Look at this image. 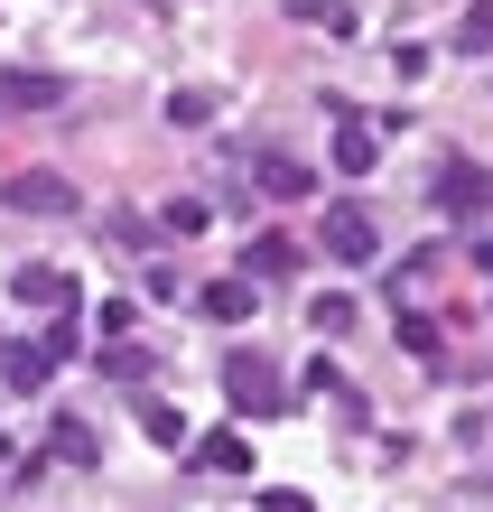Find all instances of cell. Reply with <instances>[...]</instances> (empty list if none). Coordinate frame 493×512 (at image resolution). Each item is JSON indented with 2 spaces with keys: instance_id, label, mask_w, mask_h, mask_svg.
Returning <instances> with one entry per match:
<instances>
[{
  "instance_id": "1",
  "label": "cell",
  "mask_w": 493,
  "mask_h": 512,
  "mask_svg": "<svg viewBox=\"0 0 493 512\" xmlns=\"http://www.w3.org/2000/svg\"><path fill=\"white\" fill-rule=\"evenodd\" d=\"M224 401L270 419V410H289V382H280V364H261V354H233V364H224Z\"/></svg>"
},
{
  "instance_id": "2",
  "label": "cell",
  "mask_w": 493,
  "mask_h": 512,
  "mask_svg": "<svg viewBox=\"0 0 493 512\" xmlns=\"http://www.w3.org/2000/svg\"><path fill=\"white\" fill-rule=\"evenodd\" d=\"M0 205L10 215H75V177H56V168H19V177H0Z\"/></svg>"
},
{
  "instance_id": "3",
  "label": "cell",
  "mask_w": 493,
  "mask_h": 512,
  "mask_svg": "<svg viewBox=\"0 0 493 512\" xmlns=\"http://www.w3.org/2000/svg\"><path fill=\"white\" fill-rule=\"evenodd\" d=\"M252 187L280 196V205H298V196H317V168L289 159V149H261V159H252Z\"/></svg>"
},
{
  "instance_id": "4",
  "label": "cell",
  "mask_w": 493,
  "mask_h": 512,
  "mask_svg": "<svg viewBox=\"0 0 493 512\" xmlns=\"http://www.w3.org/2000/svg\"><path fill=\"white\" fill-rule=\"evenodd\" d=\"M10 298H19V308H75V280H66V270H56V261H28V270H10Z\"/></svg>"
},
{
  "instance_id": "5",
  "label": "cell",
  "mask_w": 493,
  "mask_h": 512,
  "mask_svg": "<svg viewBox=\"0 0 493 512\" xmlns=\"http://www.w3.org/2000/svg\"><path fill=\"white\" fill-rule=\"evenodd\" d=\"M326 252H335V261H373V252H382L373 215H363V205H326Z\"/></svg>"
},
{
  "instance_id": "6",
  "label": "cell",
  "mask_w": 493,
  "mask_h": 512,
  "mask_svg": "<svg viewBox=\"0 0 493 512\" xmlns=\"http://www.w3.org/2000/svg\"><path fill=\"white\" fill-rule=\"evenodd\" d=\"M438 205H447V215H484V205H493V168L447 159V168H438Z\"/></svg>"
},
{
  "instance_id": "7",
  "label": "cell",
  "mask_w": 493,
  "mask_h": 512,
  "mask_svg": "<svg viewBox=\"0 0 493 512\" xmlns=\"http://www.w3.org/2000/svg\"><path fill=\"white\" fill-rule=\"evenodd\" d=\"M66 75H0V112H56Z\"/></svg>"
},
{
  "instance_id": "8",
  "label": "cell",
  "mask_w": 493,
  "mask_h": 512,
  "mask_svg": "<svg viewBox=\"0 0 493 512\" xmlns=\"http://www.w3.org/2000/svg\"><path fill=\"white\" fill-rule=\"evenodd\" d=\"M373 159H382V140H373V122H354V112H345V122H335V168H345V177H363Z\"/></svg>"
},
{
  "instance_id": "9",
  "label": "cell",
  "mask_w": 493,
  "mask_h": 512,
  "mask_svg": "<svg viewBox=\"0 0 493 512\" xmlns=\"http://www.w3.org/2000/svg\"><path fill=\"white\" fill-rule=\"evenodd\" d=\"M196 466L205 475H252V447H242V429H214V438H196Z\"/></svg>"
},
{
  "instance_id": "10",
  "label": "cell",
  "mask_w": 493,
  "mask_h": 512,
  "mask_svg": "<svg viewBox=\"0 0 493 512\" xmlns=\"http://www.w3.org/2000/svg\"><path fill=\"white\" fill-rule=\"evenodd\" d=\"M252 308H261V298H252V280H214V289H205V317H214V326H242Z\"/></svg>"
},
{
  "instance_id": "11",
  "label": "cell",
  "mask_w": 493,
  "mask_h": 512,
  "mask_svg": "<svg viewBox=\"0 0 493 512\" xmlns=\"http://www.w3.org/2000/svg\"><path fill=\"white\" fill-rule=\"evenodd\" d=\"M140 429H149V438H159V447H168V457H177V447H187V419H177V410L159 401V391H140Z\"/></svg>"
},
{
  "instance_id": "12",
  "label": "cell",
  "mask_w": 493,
  "mask_h": 512,
  "mask_svg": "<svg viewBox=\"0 0 493 512\" xmlns=\"http://www.w3.org/2000/svg\"><path fill=\"white\" fill-rule=\"evenodd\" d=\"M47 373H56V354H47V345H19V354H10V373H0V382H10V391H38Z\"/></svg>"
},
{
  "instance_id": "13",
  "label": "cell",
  "mask_w": 493,
  "mask_h": 512,
  "mask_svg": "<svg viewBox=\"0 0 493 512\" xmlns=\"http://www.w3.org/2000/svg\"><path fill=\"white\" fill-rule=\"evenodd\" d=\"M47 447H56V457H66V466H94V457H103V447H94V429H84V419H56V438H47Z\"/></svg>"
},
{
  "instance_id": "14",
  "label": "cell",
  "mask_w": 493,
  "mask_h": 512,
  "mask_svg": "<svg viewBox=\"0 0 493 512\" xmlns=\"http://www.w3.org/2000/svg\"><path fill=\"white\" fill-rule=\"evenodd\" d=\"M289 10H298L307 28H326V38H345V28H354V10H335V0H289Z\"/></svg>"
},
{
  "instance_id": "15",
  "label": "cell",
  "mask_w": 493,
  "mask_h": 512,
  "mask_svg": "<svg viewBox=\"0 0 493 512\" xmlns=\"http://www.w3.org/2000/svg\"><path fill=\"white\" fill-rule=\"evenodd\" d=\"M103 373H112V382H140V373H149V354H140V345H121V336H112V345H103Z\"/></svg>"
},
{
  "instance_id": "16",
  "label": "cell",
  "mask_w": 493,
  "mask_h": 512,
  "mask_svg": "<svg viewBox=\"0 0 493 512\" xmlns=\"http://www.w3.org/2000/svg\"><path fill=\"white\" fill-rule=\"evenodd\" d=\"M307 326H317V336H345V326H354V298H317V308H307Z\"/></svg>"
},
{
  "instance_id": "17",
  "label": "cell",
  "mask_w": 493,
  "mask_h": 512,
  "mask_svg": "<svg viewBox=\"0 0 493 512\" xmlns=\"http://www.w3.org/2000/svg\"><path fill=\"white\" fill-rule=\"evenodd\" d=\"M159 224L177 233V243H187V233H205V205H196V196H177V205H168V215H159Z\"/></svg>"
},
{
  "instance_id": "18",
  "label": "cell",
  "mask_w": 493,
  "mask_h": 512,
  "mask_svg": "<svg viewBox=\"0 0 493 512\" xmlns=\"http://www.w3.org/2000/svg\"><path fill=\"white\" fill-rule=\"evenodd\" d=\"M38 345L56 354V364H66V354H75V317H66V308H56V317H47V336H38Z\"/></svg>"
},
{
  "instance_id": "19",
  "label": "cell",
  "mask_w": 493,
  "mask_h": 512,
  "mask_svg": "<svg viewBox=\"0 0 493 512\" xmlns=\"http://www.w3.org/2000/svg\"><path fill=\"white\" fill-rule=\"evenodd\" d=\"M456 38H466V47H493V10H484V0H475L466 19H456Z\"/></svg>"
},
{
  "instance_id": "20",
  "label": "cell",
  "mask_w": 493,
  "mask_h": 512,
  "mask_svg": "<svg viewBox=\"0 0 493 512\" xmlns=\"http://www.w3.org/2000/svg\"><path fill=\"white\" fill-rule=\"evenodd\" d=\"M261 512H317V503H307V494H289V485H270V494H261Z\"/></svg>"
},
{
  "instance_id": "21",
  "label": "cell",
  "mask_w": 493,
  "mask_h": 512,
  "mask_svg": "<svg viewBox=\"0 0 493 512\" xmlns=\"http://www.w3.org/2000/svg\"><path fill=\"white\" fill-rule=\"evenodd\" d=\"M475 270H493V243H475Z\"/></svg>"
}]
</instances>
